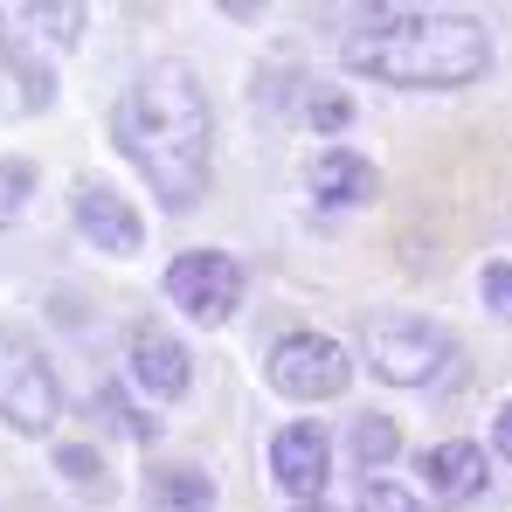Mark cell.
Here are the masks:
<instances>
[{
  "label": "cell",
  "mask_w": 512,
  "mask_h": 512,
  "mask_svg": "<svg viewBox=\"0 0 512 512\" xmlns=\"http://www.w3.org/2000/svg\"><path fill=\"white\" fill-rule=\"evenodd\" d=\"M111 139L173 215L201 208L208 173H215V111L187 63L167 56V63L139 70L125 97L111 104Z\"/></svg>",
  "instance_id": "1"
},
{
  "label": "cell",
  "mask_w": 512,
  "mask_h": 512,
  "mask_svg": "<svg viewBox=\"0 0 512 512\" xmlns=\"http://www.w3.org/2000/svg\"><path fill=\"white\" fill-rule=\"evenodd\" d=\"M340 63L353 77H374L395 90H464L492 70V35L464 14L388 7V14H360L346 28Z\"/></svg>",
  "instance_id": "2"
},
{
  "label": "cell",
  "mask_w": 512,
  "mask_h": 512,
  "mask_svg": "<svg viewBox=\"0 0 512 512\" xmlns=\"http://www.w3.org/2000/svg\"><path fill=\"white\" fill-rule=\"evenodd\" d=\"M360 353H367V367H374L381 381H395V388H429L436 374H450L457 340H450L443 326L416 319V312H374V319L360 326Z\"/></svg>",
  "instance_id": "3"
},
{
  "label": "cell",
  "mask_w": 512,
  "mask_h": 512,
  "mask_svg": "<svg viewBox=\"0 0 512 512\" xmlns=\"http://www.w3.org/2000/svg\"><path fill=\"white\" fill-rule=\"evenodd\" d=\"M56 416H63V388L42 346L28 333H0V423H14L21 436H49Z\"/></svg>",
  "instance_id": "4"
},
{
  "label": "cell",
  "mask_w": 512,
  "mask_h": 512,
  "mask_svg": "<svg viewBox=\"0 0 512 512\" xmlns=\"http://www.w3.org/2000/svg\"><path fill=\"white\" fill-rule=\"evenodd\" d=\"M167 298L194 319V326H222L243 305V263L222 250H187L167 263Z\"/></svg>",
  "instance_id": "5"
},
{
  "label": "cell",
  "mask_w": 512,
  "mask_h": 512,
  "mask_svg": "<svg viewBox=\"0 0 512 512\" xmlns=\"http://www.w3.org/2000/svg\"><path fill=\"white\" fill-rule=\"evenodd\" d=\"M263 374H270V388L291 395V402H333L353 367H346V353L326 340V333H284V340L270 346Z\"/></svg>",
  "instance_id": "6"
},
{
  "label": "cell",
  "mask_w": 512,
  "mask_h": 512,
  "mask_svg": "<svg viewBox=\"0 0 512 512\" xmlns=\"http://www.w3.org/2000/svg\"><path fill=\"white\" fill-rule=\"evenodd\" d=\"M125 367H132V381L146 388V395H160V402H173V395H187V381H194V360H187V346L167 340V326H132V340H125Z\"/></svg>",
  "instance_id": "7"
},
{
  "label": "cell",
  "mask_w": 512,
  "mask_h": 512,
  "mask_svg": "<svg viewBox=\"0 0 512 512\" xmlns=\"http://www.w3.org/2000/svg\"><path fill=\"white\" fill-rule=\"evenodd\" d=\"M326 429L319 423H291L277 429V443H270V478L298 499V506H312L319 499V485H326Z\"/></svg>",
  "instance_id": "8"
},
{
  "label": "cell",
  "mask_w": 512,
  "mask_h": 512,
  "mask_svg": "<svg viewBox=\"0 0 512 512\" xmlns=\"http://www.w3.org/2000/svg\"><path fill=\"white\" fill-rule=\"evenodd\" d=\"M423 478H429V499L436 506H471L478 492H485V478H492V464H485V450L478 443H436L423 457Z\"/></svg>",
  "instance_id": "9"
},
{
  "label": "cell",
  "mask_w": 512,
  "mask_h": 512,
  "mask_svg": "<svg viewBox=\"0 0 512 512\" xmlns=\"http://www.w3.org/2000/svg\"><path fill=\"white\" fill-rule=\"evenodd\" d=\"M77 229H84L97 250H111V256H139V243H146L132 201H118L111 187H77Z\"/></svg>",
  "instance_id": "10"
},
{
  "label": "cell",
  "mask_w": 512,
  "mask_h": 512,
  "mask_svg": "<svg viewBox=\"0 0 512 512\" xmlns=\"http://www.w3.org/2000/svg\"><path fill=\"white\" fill-rule=\"evenodd\" d=\"M305 180H312V194L333 201V208H367V201L381 194V173L367 167L360 153H346V146H326V153L305 167Z\"/></svg>",
  "instance_id": "11"
},
{
  "label": "cell",
  "mask_w": 512,
  "mask_h": 512,
  "mask_svg": "<svg viewBox=\"0 0 512 512\" xmlns=\"http://www.w3.org/2000/svg\"><path fill=\"white\" fill-rule=\"evenodd\" d=\"M153 499L173 512H208L215 506V485L194 471V464H173V471H153Z\"/></svg>",
  "instance_id": "12"
},
{
  "label": "cell",
  "mask_w": 512,
  "mask_h": 512,
  "mask_svg": "<svg viewBox=\"0 0 512 512\" xmlns=\"http://www.w3.org/2000/svg\"><path fill=\"white\" fill-rule=\"evenodd\" d=\"M395 450H402V429L388 423V416H360V423H353V457H360V471L395 464Z\"/></svg>",
  "instance_id": "13"
},
{
  "label": "cell",
  "mask_w": 512,
  "mask_h": 512,
  "mask_svg": "<svg viewBox=\"0 0 512 512\" xmlns=\"http://www.w3.org/2000/svg\"><path fill=\"white\" fill-rule=\"evenodd\" d=\"M28 194H35V167L28 160H0V229L28 208Z\"/></svg>",
  "instance_id": "14"
},
{
  "label": "cell",
  "mask_w": 512,
  "mask_h": 512,
  "mask_svg": "<svg viewBox=\"0 0 512 512\" xmlns=\"http://www.w3.org/2000/svg\"><path fill=\"white\" fill-rule=\"evenodd\" d=\"M7 21H35V28H49L56 42H77V28H84V7H77V0H63V7H14Z\"/></svg>",
  "instance_id": "15"
},
{
  "label": "cell",
  "mask_w": 512,
  "mask_h": 512,
  "mask_svg": "<svg viewBox=\"0 0 512 512\" xmlns=\"http://www.w3.org/2000/svg\"><path fill=\"white\" fill-rule=\"evenodd\" d=\"M353 512H416V499L402 492V485H388V478H367L360 485V506Z\"/></svg>",
  "instance_id": "16"
},
{
  "label": "cell",
  "mask_w": 512,
  "mask_h": 512,
  "mask_svg": "<svg viewBox=\"0 0 512 512\" xmlns=\"http://www.w3.org/2000/svg\"><path fill=\"white\" fill-rule=\"evenodd\" d=\"M478 291H485V305H492L499 319H512V263H485Z\"/></svg>",
  "instance_id": "17"
},
{
  "label": "cell",
  "mask_w": 512,
  "mask_h": 512,
  "mask_svg": "<svg viewBox=\"0 0 512 512\" xmlns=\"http://www.w3.org/2000/svg\"><path fill=\"white\" fill-rule=\"evenodd\" d=\"M346 118H353V104H346V97H312V125H326V132H340Z\"/></svg>",
  "instance_id": "18"
},
{
  "label": "cell",
  "mask_w": 512,
  "mask_h": 512,
  "mask_svg": "<svg viewBox=\"0 0 512 512\" xmlns=\"http://www.w3.org/2000/svg\"><path fill=\"white\" fill-rule=\"evenodd\" d=\"M56 464H63L70 478H97V450H84V443H63V450H56Z\"/></svg>",
  "instance_id": "19"
},
{
  "label": "cell",
  "mask_w": 512,
  "mask_h": 512,
  "mask_svg": "<svg viewBox=\"0 0 512 512\" xmlns=\"http://www.w3.org/2000/svg\"><path fill=\"white\" fill-rule=\"evenodd\" d=\"M492 443H499V457H506V464H512V402H506V409H499V423H492Z\"/></svg>",
  "instance_id": "20"
},
{
  "label": "cell",
  "mask_w": 512,
  "mask_h": 512,
  "mask_svg": "<svg viewBox=\"0 0 512 512\" xmlns=\"http://www.w3.org/2000/svg\"><path fill=\"white\" fill-rule=\"evenodd\" d=\"M305 512H326V506H305Z\"/></svg>",
  "instance_id": "21"
}]
</instances>
